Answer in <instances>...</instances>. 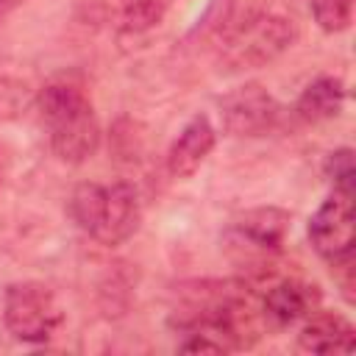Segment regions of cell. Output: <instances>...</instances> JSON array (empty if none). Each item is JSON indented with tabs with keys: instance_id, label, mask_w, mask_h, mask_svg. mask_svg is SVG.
<instances>
[{
	"instance_id": "11",
	"label": "cell",
	"mask_w": 356,
	"mask_h": 356,
	"mask_svg": "<svg viewBox=\"0 0 356 356\" xmlns=\"http://www.w3.org/2000/svg\"><path fill=\"white\" fill-rule=\"evenodd\" d=\"M345 103V83L334 75H320L303 86L295 100V114L303 122H323L342 111Z\"/></svg>"
},
{
	"instance_id": "7",
	"label": "cell",
	"mask_w": 356,
	"mask_h": 356,
	"mask_svg": "<svg viewBox=\"0 0 356 356\" xmlns=\"http://www.w3.org/2000/svg\"><path fill=\"white\" fill-rule=\"evenodd\" d=\"M292 225V214L278 206H256L236 214L225 231V242L245 256L278 253Z\"/></svg>"
},
{
	"instance_id": "3",
	"label": "cell",
	"mask_w": 356,
	"mask_h": 356,
	"mask_svg": "<svg viewBox=\"0 0 356 356\" xmlns=\"http://www.w3.org/2000/svg\"><path fill=\"white\" fill-rule=\"evenodd\" d=\"M298 39L295 19L278 11H248L222 28L217 61L228 72L259 70L281 58Z\"/></svg>"
},
{
	"instance_id": "1",
	"label": "cell",
	"mask_w": 356,
	"mask_h": 356,
	"mask_svg": "<svg viewBox=\"0 0 356 356\" xmlns=\"http://www.w3.org/2000/svg\"><path fill=\"white\" fill-rule=\"evenodd\" d=\"M50 150L64 164H83L100 147V122L86 86L72 75L50 78L36 97Z\"/></svg>"
},
{
	"instance_id": "12",
	"label": "cell",
	"mask_w": 356,
	"mask_h": 356,
	"mask_svg": "<svg viewBox=\"0 0 356 356\" xmlns=\"http://www.w3.org/2000/svg\"><path fill=\"white\" fill-rule=\"evenodd\" d=\"M170 0H120V28L125 33H145L156 28Z\"/></svg>"
},
{
	"instance_id": "8",
	"label": "cell",
	"mask_w": 356,
	"mask_h": 356,
	"mask_svg": "<svg viewBox=\"0 0 356 356\" xmlns=\"http://www.w3.org/2000/svg\"><path fill=\"white\" fill-rule=\"evenodd\" d=\"M320 303H323V292L317 284H309L303 278H284L264 292L261 320L275 328H289L295 323H303L312 312H317Z\"/></svg>"
},
{
	"instance_id": "2",
	"label": "cell",
	"mask_w": 356,
	"mask_h": 356,
	"mask_svg": "<svg viewBox=\"0 0 356 356\" xmlns=\"http://www.w3.org/2000/svg\"><path fill=\"white\" fill-rule=\"evenodd\" d=\"M70 217L81 231L106 248H117L131 239L142 220L139 192L128 181L97 184L83 181L70 195Z\"/></svg>"
},
{
	"instance_id": "4",
	"label": "cell",
	"mask_w": 356,
	"mask_h": 356,
	"mask_svg": "<svg viewBox=\"0 0 356 356\" xmlns=\"http://www.w3.org/2000/svg\"><path fill=\"white\" fill-rule=\"evenodd\" d=\"M3 323L17 342L44 345L64 325V309L50 286L39 281H17L3 292Z\"/></svg>"
},
{
	"instance_id": "6",
	"label": "cell",
	"mask_w": 356,
	"mask_h": 356,
	"mask_svg": "<svg viewBox=\"0 0 356 356\" xmlns=\"http://www.w3.org/2000/svg\"><path fill=\"white\" fill-rule=\"evenodd\" d=\"M220 117L231 136H264L278 125L281 106L261 83H242L220 100Z\"/></svg>"
},
{
	"instance_id": "13",
	"label": "cell",
	"mask_w": 356,
	"mask_h": 356,
	"mask_svg": "<svg viewBox=\"0 0 356 356\" xmlns=\"http://www.w3.org/2000/svg\"><path fill=\"white\" fill-rule=\"evenodd\" d=\"M309 11L325 33H339L353 22V0H309Z\"/></svg>"
},
{
	"instance_id": "14",
	"label": "cell",
	"mask_w": 356,
	"mask_h": 356,
	"mask_svg": "<svg viewBox=\"0 0 356 356\" xmlns=\"http://www.w3.org/2000/svg\"><path fill=\"white\" fill-rule=\"evenodd\" d=\"M325 175L334 184V189L342 192H356V167H353V150L350 147H339L334 153H328L325 159Z\"/></svg>"
},
{
	"instance_id": "5",
	"label": "cell",
	"mask_w": 356,
	"mask_h": 356,
	"mask_svg": "<svg viewBox=\"0 0 356 356\" xmlns=\"http://www.w3.org/2000/svg\"><path fill=\"white\" fill-rule=\"evenodd\" d=\"M356 192H342L331 189V195L317 206V211L309 217L306 234L320 259L328 264L353 259V245H356V206H353Z\"/></svg>"
},
{
	"instance_id": "9",
	"label": "cell",
	"mask_w": 356,
	"mask_h": 356,
	"mask_svg": "<svg viewBox=\"0 0 356 356\" xmlns=\"http://www.w3.org/2000/svg\"><path fill=\"white\" fill-rule=\"evenodd\" d=\"M214 142H217V131L211 120L206 114H195L167 150V172L178 181L195 175L206 161V156L214 150Z\"/></svg>"
},
{
	"instance_id": "15",
	"label": "cell",
	"mask_w": 356,
	"mask_h": 356,
	"mask_svg": "<svg viewBox=\"0 0 356 356\" xmlns=\"http://www.w3.org/2000/svg\"><path fill=\"white\" fill-rule=\"evenodd\" d=\"M25 0H0V17H6V14H11L17 6H22Z\"/></svg>"
},
{
	"instance_id": "10",
	"label": "cell",
	"mask_w": 356,
	"mask_h": 356,
	"mask_svg": "<svg viewBox=\"0 0 356 356\" xmlns=\"http://www.w3.org/2000/svg\"><path fill=\"white\" fill-rule=\"evenodd\" d=\"M298 348L306 353H353L356 328L345 314L317 309L303 320L298 331Z\"/></svg>"
}]
</instances>
